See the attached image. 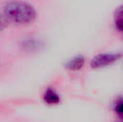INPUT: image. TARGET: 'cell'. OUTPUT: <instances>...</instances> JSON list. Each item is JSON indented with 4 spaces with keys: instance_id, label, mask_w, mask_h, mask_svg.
I'll return each mask as SVG.
<instances>
[{
    "instance_id": "obj_1",
    "label": "cell",
    "mask_w": 123,
    "mask_h": 122,
    "mask_svg": "<svg viewBox=\"0 0 123 122\" xmlns=\"http://www.w3.org/2000/svg\"><path fill=\"white\" fill-rule=\"evenodd\" d=\"M4 16L7 20L17 24H27L32 22L36 17L35 9L23 1H11L4 6Z\"/></svg>"
},
{
    "instance_id": "obj_2",
    "label": "cell",
    "mask_w": 123,
    "mask_h": 122,
    "mask_svg": "<svg viewBox=\"0 0 123 122\" xmlns=\"http://www.w3.org/2000/svg\"><path fill=\"white\" fill-rule=\"evenodd\" d=\"M122 57L121 53L108 52L102 53L94 57L91 61V66L93 68H99L107 66L119 60Z\"/></svg>"
},
{
    "instance_id": "obj_3",
    "label": "cell",
    "mask_w": 123,
    "mask_h": 122,
    "mask_svg": "<svg viewBox=\"0 0 123 122\" xmlns=\"http://www.w3.org/2000/svg\"><path fill=\"white\" fill-rule=\"evenodd\" d=\"M43 100L47 104L55 105L60 102L61 99L59 95L55 92V91L51 88H48L44 93Z\"/></svg>"
},
{
    "instance_id": "obj_4",
    "label": "cell",
    "mask_w": 123,
    "mask_h": 122,
    "mask_svg": "<svg viewBox=\"0 0 123 122\" xmlns=\"http://www.w3.org/2000/svg\"><path fill=\"white\" fill-rule=\"evenodd\" d=\"M84 64V58L82 56H78L70 60L67 64V68L71 70H76L82 68Z\"/></svg>"
},
{
    "instance_id": "obj_5",
    "label": "cell",
    "mask_w": 123,
    "mask_h": 122,
    "mask_svg": "<svg viewBox=\"0 0 123 122\" xmlns=\"http://www.w3.org/2000/svg\"><path fill=\"white\" fill-rule=\"evenodd\" d=\"M115 26H116L117 29L120 32H122V30H123V9H122V6L118 8L115 12Z\"/></svg>"
},
{
    "instance_id": "obj_6",
    "label": "cell",
    "mask_w": 123,
    "mask_h": 122,
    "mask_svg": "<svg viewBox=\"0 0 123 122\" xmlns=\"http://www.w3.org/2000/svg\"><path fill=\"white\" fill-rule=\"evenodd\" d=\"M122 99H120V100H117L116 102V104L115 106V110L116 114L121 117L123 115V102Z\"/></svg>"
},
{
    "instance_id": "obj_7",
    "label": "cell",
    "mask_w": 123,
    "mask_h": 122,
    "mask_svg": "<svg viewBox=\"0 0 123 122\" xmlns=\"http://www.w3.org/2000/svg\"><path fill=\"white\" fill-rule=\"evenodd\" d=\"M8 20L5 17V16H3L0 14V32L2 31L7 25Z\"/></svg>"
}]
</instances>
